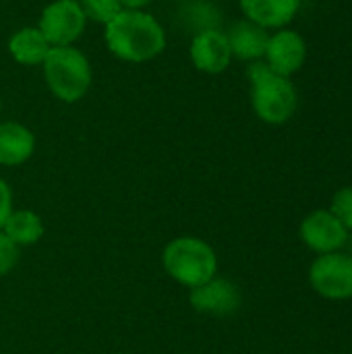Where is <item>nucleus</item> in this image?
I'll list each match as a JSON object with an SVG mask.
<instances>
[{
    "label": "nucleus",
    "instance_id": "obj_1",
    "mask_svg": "<svg viewBox=\"0 0 352 354\" xmlns=\"http://www.w3.org/2000/svg\"><path fill=\"white\" fill-rule=\"evenodd\" d=\"M104 41L114 58L129 64H143L166 50L168 31L151 12L122 8L104 27Z\"/></svg>",
    "mask_w": 352,
    "mask_h": 354
},
{
    "label": "nucleus",
    "instance_id": "obj_2",
    "mask_svg": "<svg viewBox=\"0 0 352 354\" xmlns=\"http://www.w3.org/2000/svg\"><path fill=\"white\" fill-rule=\"evenodd\" d=\"M41 75L50 93L64 104L81 102L93 85L91 62L77 46L52 48L41 62Z\"/></svg>",
    "mask_w": 352,
    "mask_h": 354
},
{
    "label": "nucleus",
    "instance_id": "obj_3",
    "mask_svg": "<svg viewBox=\"0 0 352 354\" xmlns=\"http://www.w3.org/2000/svg\"><path fill=\"white\" fill-rule=\"evenodd\" d=\"M251 81V108L255 116L268 124H284L293 118L299 106L297 87L290 77L274 73L263 60L249 64Z\"/></svg>",
    "mask_w": 352,
    "mask_h": 354
},
{
    "label": "nucleus",
    "instance_id": "obj_4",
    "mask_svg": "<svg viewBox=\"0 0 352 354\" xmlns=\"http://www.w3.org/2000/svg\"><path fill=\"white\" fill-rule=\"evenodd\" d=\"M164 272L187 288H197L218 274V255L197 236H178L164 247Z\"/></svg>",
    "mask_w": 352,
    "mask_h": 354
},
{
    "label": "nucleus",
    "instance_id": "obj_5",
    "mask_svg": "<svg viewBox=\"0 0 352 354\" xmlns=\"http://www.w3.org/2000/svg\"><path fill=\"white\" fill-rule=\"evenodd\" d=\"M87 17L79 0H52L37 19V29L52 48L75 46L87 29Z\"/></svg>",
    "mask_w": 352,
    "mask_h": 354
},
{
    "label": "nucleus",
    "instance_id": "obj_6",
    "mask_svg": "<svg viewBox=\"0 0 352 354\" xmlns=\"http://www.w3.org/2000/svg\"><path fill=\"white\" fill-rule=\"evenodd\" d=\"M309 282L317 295L330 301L352 299V255L326 253L319 255L309 270Z\"/></svg>",
    "mask_w": 352,
    "mask_h": 354
},
{
    "label": "nucleus",
    "instance_id": "obj_7",
    "mask_svg": "<svg viewBox=\"0 0 352 354\" xmlns=\"http://www.w3.org/2000/svg\"><path fill=\"white\" fill-rule=\"evenodd\" d=\"M301 239L309 249L319 255H326L340 251L349 243V230L332 212L315 209L303 220Z\"/></svg>",
    "mask_w": 352,
    "mask_h": 354
},
{
    "label": "nucleus",
    "instance_id": "obj_8",
    "mask_svg": "<svg viewBox=\"0 0 352 354\" xmlns=\"http://www.w3.org/2000/svg\"><path fill=\"white\" fill-rule=\"evenodd\" d=\"M305 58H307V44L301 33L286 27L270 33L263 62L274 73L282 77H290L305 64Z\"/></svg>",
    "mask_w": 352,
    "mask_h": 354
},
{
    "label": "nucleus",
    "instance_id": "obj_9",
    "mask_svg": "<svg viewBox=\"0 0 352 354\" xmlns=\"http://www.w3.org/2000/svg\"><path fill=\"white\" fill-rule=\"evenodd\" d=\"M191 62L197 71L205 75H220L232 62L230 44L224 29H210L191 37L189 46Z\"/></svg>",
    "mask_w": 352,
    "mask_h": 354
},
{
    "label": "nucleus",
    "instance_id": "obj_10",
    "mask_svg": "<svg viewBox=\"0 0 352 354\" xmlns=\"http://www.w3.org/2000/svg\"><path fill=\"white\" fill-rule=\"evenodd\" d=\"M189 303L199 313L224 317L241 307V292L230 280L214 276L205 284L191 288Z\"/></svg>",
    "mask_w": 352,
    "mask_h": 354
},
{
    "label": "nucleus",
    "instance_id": "obj_11",
    "mask_svg": "<svg viewBox=\"0 0 352 354\" xmlns=\"http://www.w3.org/2000/svg\"><path fill=\"white\" fill-rule=\"evenodd\" d=\"M226 37L230 44L232 58H239L245 62H257V60H263L270 31L249 19H243L230 25V29L226 31Z\"/></svg>",
    "mask_w": 352,
    "mask_h": 354
},
{
    "label": "nucleus",
    "instance_id": "obj_12",
    "mask_svg": "<svg viewBox=\"0 0 352 354\" xmlns=\"http://www.w3.org/2000/svg\"><path fill=\"white\" fill-rule=\"evenodd\" d=\"M35 151V135L17 120L0 122V166L15 168L31 160Z\"/></svg>",
    "mask_w": 352,
    "mask_h": 354
},
{
    "label": "nucleus",
    "instance_id": "obj_13",
    "mask_svg": "<svg viewBox=\"0 0 352 354\" xmlns=\"http://www.w3.org/2000/svg\"><path fill=\"white\" fill-rule=\"evenodd\" d=\"M245 19L263 29H284L299 12L301 0H239Z\"/></svg>",
    "mask_w": 352,
    "mask_h": 354
},
{
    "label": "nucleus",
    "instance_id": "obj_14",
    "mask_svg": "<svg viewBox=\"0 0 352 354\" xmlns=\"http://www.w3.org/2000/svg\"><path fill=\"white\" fill-rule=\"evenodd\" d=\"M6 48L10 58L21 66H41L48 52L52 50V46L37 29V25H25L12 31Z\"/></svg>",
    "mask_w": 352,
    "mask_h": 354
},
{
    "label": "nucleus",
    "instance_id": "obj_15",
    "mask_svg": "<svg viewBox=\"0 0 352 354\" xmlns=\"http://www.w3.org/2000/svg\"><path fill=\"white\" fill-rule=\"evenodd\" d=\"M176 25L191 37L210 29H222V10L212 0H187L176 10Z\"/></svg>",
    "mask_w": 352,
    "mask_h": 354
},
{
    "label": "nucleus",
    "instance_id": "obj_16",
    "mask_svg": "<svg viewBox=\"0 0 352 354\" xmlns=\"http://www.w3.org/2000/svg\"><path fill=\"white\" fill-rule=\"evenodd\" d=\"M2 232L17 247H29L44 236V222L31 209H17V212L12 209L2 226Z\"/></svg>",
    "mask_w": 352,
    "mask_h": 354
},
{
    "label": "nucleus",
    "instance_id": "obj_17",
    "mask_svg": "<svg viewBox=\"0 0 352 354\" xmlns=\"http://www.w3.org/2000/svg\"><path fill=\"white\" fill-rule=\"evenodd\" d=\"M87 21H93L98 25H108L120 10V2L118 0H79Z\"/></svg>",
    "mask_w": 352,
    "mask_h": 354
},
{
    "label": "nucleus",
    "instance_id": "obj_18",
    "mask_svg": "<svg viewBox=\"0 0 352 354\" xmlns=\"http://www.w3.org/2000/svg\"><path fill=\"white\" fill-rule=\"evenodd\" d=\"M330 212L344 224L346 230H352V187H344L334 195Z\"/></svg>",
    "mask_w": 352,
    "mask_h": 354
},
{
    "label": "nucleus",
    "instance_id": "obj_19",
    "mask_svg": "<svg viewBox=\"0 0 352 354\" xmlns=\"http://www.w3.org/2000/svg\"><path fill=\"white\" fill-rule=\"evenodd\" d=\"M19 249L2 230H0V278L8 276L19 263Z\"/></svg>",
    "mask_w": 352,
    "mask_h": 354
},
{
    "label": "nucleus",
    "instance_id": "obj_20",
    "mask_svg": "<svg viewBox=\"0 0 352 354\" xmlns=\"http://www.w3.org/2000/svg\"><path fill=\"white\" fill-rule=\"evenodd\" d=\"M12 212V191L4 178H0V230L6 222V218Z\"/></svg>",
    "mask_w": 352,
    "mask_h": 354
},
{
    "label": "nucleus",
    "instance_id": "obj_21",
    "mask_svg": "<svg viewBox=\"0 0 352 354\" xmlns=\"http://www.w3.org/2000/svg\"><path fill=\"white\" fill-rule=\"evenodd\" d=\"M122 8H129V10H145L154 0H118Z\"/></svg>",
    "mask_w": 352,
    "mask_h": 354
},
{
    "label": "nucleus",
    "instance_id": "obj_22",
    "mask_svg": "<svg viewBox=\"0 0 352 354\" xmlns=\"http://www.w3.org/2000/svg\"><path fill=\"white\" fill-rule=\"evenodd\" d=\"M349 243H351V255H352V234L349 236Z\"/></svg>",
    "mask_w": 352,
    "mask_h": 354
},
{
    "label": "nucleus",
    "instance_id": "obj_23",
    "mask_svg": "<svg viewBox=\"0 0 352 354\" xmlns=\"http://www.w3.org/2000/svg\"><path fill=\"white\" fill-rule=\"evenodd\" d=\"M174 2H178V4H183V2H187V0H174Z\"/></svg>",
    "mask_w": 352,
    "mask_h": 354
},
{
    "label": "nucleus",
    "instance_id": "obj_24",
    "mask_svg": "<svg viewBox=\"0 0 352 354\" xmlns=\"http://www.w3.org/2000/svg\"><path fill=\"white\" fill-rule=\"evenodd\" d=\"M0 110H2V100H0Z\"/></svg>",
    "mask_w": 352,
    "mask_h": 354
},
{
    "label": "nucleus",
    "instance_id": "obj_25",
    "mask_svg": "<svg viewBox=\"0 0 352 354\" xmlns=\"http://www.w3.org/2000/svg\"><path fill=\"white\" fill-rule=\"evenodd\" d=\"M351 354H352V353H351Z\"/></svg>",
    "mask_w": 352,
    "mask_h": 354
}]
</instances>
